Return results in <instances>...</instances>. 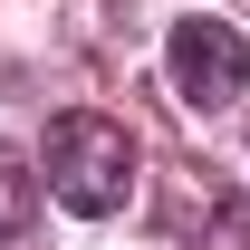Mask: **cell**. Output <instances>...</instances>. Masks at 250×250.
I'll list each match as a JSON object with an SVG mask.
<instances>
[{
  "label": "cell",
  "mask_w": 250,
  "mask_h": 250,
  "mask_svg": "<svg viewBox=\"0 0 250 250\" xmlns=\"http://www.w3.org/2000/svg\"><path fill=\"white\" fill-rule=\"evenodd\" d=\"M48 192H58L67 212H125V192H135V135L116 116H58L48 125Z\"/></svg>",
  "instance_id": "cell-1"
},
{
  "label": "cell",
  "mask_w": 250,
  "mask_h": 250,
  "mask_svg": "<svg viewBox=\"0 0 250 250\" xmlns=\"http://www.w3.org/2000/svg\"><path fill=\"white\" fill-rule=\"evenodd\" d=\"M164 77H173V96H183L192 116H221V106L250 87V48H241L231 20H173V39H164Z\"/></svg>",
  "instance_id": "cell-2"
},
{
  "label": "cell",
  "mask_w": 250,
  "mask_h": 250,
  "mask_svg": "<svg viewBox=\"0 0 250 250\" xmlns=\"http://www.w3.org/2000/svg\"><path fill=\"white\" fill-rule=\"evenodd\" d=\"M29 212H39V173H29V154L0 135V241H20V231H29Z\"/></svg>",
  "instance_id": "cell-3"
},
{
  "label": "cell",
  "mask_w": 250,
  "mask_h": 250,
  "mask_svg": "<svg viewBox=\"0 0 250 250\" xmlns=\"http://www.w3.org/2000/svg\"><path fill=\"white\" fill-rule=\"evenodd\" d=\"M202 250H250V202H221L212 212V241Z\"/></svg>",
  "instance_id": "cell-4"
}]
</instances>
